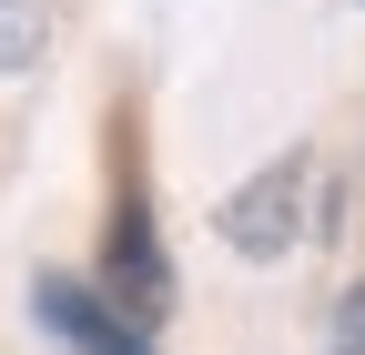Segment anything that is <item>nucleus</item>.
I'll return each mask as SVG.
<instances>
[{
  "label": "nucleus",
  "instance_id": "obj_3",
  "mask_svg": "<svg viewBox=\"0 0 365 355\" xmlns=\"http://www.w3.org/2000/svg\"><path fill=\"white\" fill-rule=\"evenodd\" d=\"M102 294L122 304V315H143V325H163V315H173V264H163V244H153V203H143V183H122V193H112Z\"/></svg>",
  "mask_w": 365,
  "mask_h": 355
},
{
  "label": "nucleus",
  "instance_id": "obj_4",
  "mask_svg": "<svg viewBox=\"0 0 365 355\" xmlns=\"http://www.w3.org/2000/svg\"><path fill=\"white\" fill-rule=\"evenodd\" d=\"M51 41H61V11H51V0H0V81L41 71Z\"/></svg>",
  "mask_w": 365,
  "mask_h": 355
},
{
  "label": "nucleus",
  "instance_id": "obj_1",
  "mask_svg": "<svg viewBox=\"0 0 365 355\" xmlns=\"http://www.w3.org/2000/svg\"><path fill=\"white\" fill-rule=\"evenodd\" d=\"M304 193H314V153H274V163H254V183L223 193L213 234L234 244V264H284L304 244Z\"/></svg>",
  "mask_w": 365,
  "mask_h": 355
},
{
  "label": "nucleus",
  "instance_id": "obj_5",
  "mask_svg": "<svg viewBox=\"0 0 365 355\" xmlns=\"http://www.w3.org/2000/svg\"><path fill=\"white\" fill-rule=\"evenodd\" d=\"M325 355H365V284L335 294V315H325Z\"/></svg>",
  "mask_w": 365,
  "mask_h": 355
},
{
  "label": "nucleus",
  "instance_id": "obj_2",
  "mask_svg": "<svg viewBox=\"0 0 365 355\" xmlns=\"http://www.w3.org/2000/svg\"><path fill=\"white\" fill-rule=\"evenodd\" d=\"M31 315H41V335L61 355H163L143 315H122V304L102 284H81V274H31Z\"/></svg>",
  "mask_w": 365,
  "mask_h": 355
}]
</instances>
